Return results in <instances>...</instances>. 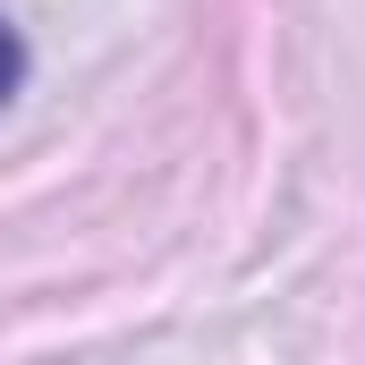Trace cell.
Returning a JSON list of instances; mask_svg holds the SVG:
<instances>
[{
	"instance_id": "cell-1",
	"label": "cell",
	"mask_w": 365,
	"mask_h": 365,
	"mask_svg": "<svg viewBox=\"0 0 365 365\" xmlns=\"http://www.w3.org/2000/svg\"><path fill=\"white\" fill-rule=\"evenodd\" d=\"M17 77H26V51H17V34H9V26H0V102H9V93H17Z\"/></svg>"
}]
</instances>
